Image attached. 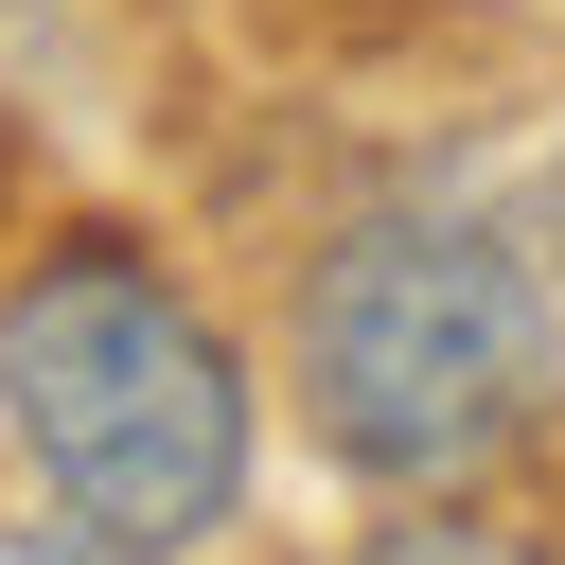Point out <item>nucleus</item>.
<instances>
[{
  "mask_svg": "<svg viewBox=\"0 0 565 565\" xmlns=\"http://www.w3.org/2000/svg\"><path fill=\"white\" fill-rule=\"evenodd\" d=\"M282 388H300V424H318L335 477H371V494H459V477H494V459L547 424V388H565V282H547V247H530L512 212H477V194H388V212H353V230L300 265V300H282Z\"/></svg>",
  "mask_w": 565,
  "mask_h": 565,
  "instance_id": "1",
  "label": "nucleus"
},
{
  "mask_svg": "<svg viewBox=\"0 0 565 565\" xmlns=\"http://www.w3.org/2000/svg\"><path fill=\"white\" fill-rule=\"evenodd\" d=\"M0 441L35 459L53 512H88L106 547L177 565L247 512L265 459V388L230 353V318L194 282H159L124 230H71L0 282Z\"/></svg>",
  "mask_w": 565,
  "mask_h": 565,
  "instance_id": "2",
  "label": "nucleus"
},
{
  "mask_svg": "<svg viewBox=\"0 0 565 565\" xmlns=\"http://www.w3.org/2000/svg\"><path fill=\"white\" fill-rule=\"evenodd\" d=\"M335 565H547V530H512V512H477V494H406V512L353 530Z\"/></svg>",
  "mask_w": 565,
  "mask_h": 565,
  "instance_id": "3",
  "label": "nucleus"
},
{
  "mask_svg": "<svg viewBox=\"0 0 565 565\" xmlns=\"http://www.w3.org/2000/svg\"><path fill=\"white\" fill-rule=\"evenodd\" d=\"M0 565H141V547H106L88 512H18V530H0Z\"/></svg>",
  "mask_w": 565,
  "mask_h": 565,
  "instance_id": "4",
  "label": "nucleus"
}]
</instances>
